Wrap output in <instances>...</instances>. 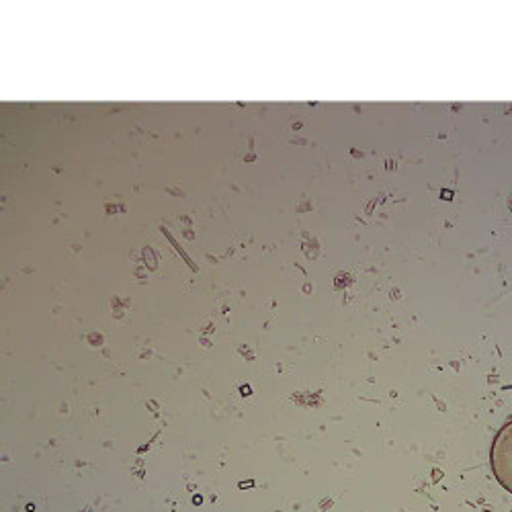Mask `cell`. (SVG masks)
Returning <instances> with one entry per match:
<instances>
[{
  "instance_id": "6da1fadb",
  "label": "cell",
  "mask_w": 512,
  "mask_h": 512,
  "mask_svg": "<svg viewBox=\"0 0 512 512\" xmlns=\"http://www.w3.org/2000/svg\"><path fill=\"white\" fill-rule=\"evenodd\" d=\"M492 469L500 486L512 494V420L502 426L494 439Z\"/></svg>"
}]
</instances>
